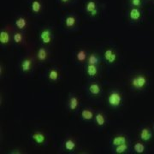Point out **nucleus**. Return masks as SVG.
<instances>
[{"label":"nucleus","mask_w":154,"mask_h":154,"mask_svg":"<svg viewBox=\"0 0 154 154\" xmlns=\"http://www.w3.org/2000/svg\"><path fill=\"white\" fill-rule=\"evenodd\" d=\"M122 102V96L117 91L111 92L108 96V103L113 108H117L121 105Z\"/></svg>","instance_id":"nucleus-1"},{"label":"nucleus","mask_w":154,"mask_h":154,"mask_svg":"<svg viewBox=\"0 0 154 154\" xmlns=\"http://www.w3.org/2000/svg\"><path fill=\"white\" fill-rule=\"evenodd\" d=\"M147 84V79L144 75H139L137 76L134 77L131 81V86L133 88L136 90H140L144 88Z\"/></svg>","instance_id":"nucleus-2"},{"label":"nucleus","mask_w":154,"mask_h":154,"mask_svg":"<svg viewBox=\"0 0 154 154\" xmlns=\"http://www.w3.org/2000/svg\"><path fill=\"white\" fill-rule=\"evenodd\" d=\"M39 38L41 39L43 44H50L51 42V29H49V28L44 29L39 34Z\"/></svg>","instance_id":"nucleus-3"},{"label":"nucleus","mask_w":154,"mask_h":154,"mask_svg":"<svg viewBox=\"0 0 154 154\" xmlns=\"http://www.w3.org/2000/svg\"><path fill=\"white\" fill-rule=\"evenodd\" d=\"M86 11L88 13H90V15L92 17H95L98 14V9H97V5L94 0H89L88 3L86 4Z\"/></svg>","instance_id":"nucleus-4"},{"label":"nucleus","mask_w":154,"mask_h":154,"mask_svg":"<svg viewBox=\"0 0 154 154\" xmlns=\"http://www.w3.org/2000/svg\"><path fill=\"white\" fill-rule=\"evenodd\" d=\"M105 59L109 63H113L116 61V58H117V56L116 54V52L112 49H107L105 51Z\"/></svg>","instance_id":"nucleus-5"},{"label":"nucleus","mask_w":154,"mask_h":154,"mask_svg":"<svg viewBox=\"0 0 154 154\" xmlns=\"http://www.w3.org/2000/svg\"><path fill=\"white\" fill-rule=\"evenodd\" d=\"M140 138L141 140L143 141H149L152 138V131L147 128H144L140 130Z\"/></svg>","instance_id":"nucleus-6"},{"label":"nucleus","mask_w":154,"mask_h":154,"mask_svg":"<svg viewBox=\"0 0 154 154\" xmlns=\"http://www.w3.org/2000/svg\"><path fill=\"white\" fill-rule=\"evenodd\" d=\"M129 18L134 21V22H137L140 19L141 17V12L139 10V8H132L130 11H129Z\"/></svg>","instance_id":"nucleus-7"},{"label":"nucleus","mask_w":154,"mask_h":154,"mask_svg":"<svg viewBox=\"0 0 154 154\" xmlns=\"http://www.w3.org/2000/svg\"><path fill=\"white\" fill-rule=\"evenodd\" d=\"M32 139L37 144H43L45 140V136L42 133L35 132L32 134Z\"/></svg>","instance_id":"nucleus-8"},{"label":"nucleus","mask_w":154,"mask_h":154,"mask_svg":"<svg viewBox=\"0 0 154 154\" xmlns=\"http://www.w3.org/2000/svg\"><path fill=\"white\" fill-rule=\"evenodd\" d=\"M124 143H127V138L124 135H117L112 140V145L114 146H119V145Z\"/></svg>","instance_id":"nucleus-9"},{"label":"nucleus","mask_w":154,"mask_h":154,"mask_svg":"<svg viewBox=\"0 0 154 154\" xmlns=\"http://www.w3.org/2000/svg\"><path fill=\"white\" fill-rule=\"evenodd\" d=\"M16 26L18 29L20 30H23L25 29L27 27V20L24 18V17H18L17 20H16Z\"/></svg>","instance_id":"nucleus-10"},{"label":"nucleus","mask_w":154,"mask_h":154,"mask_svg":"<svg viewBox=\"0 0 154 154\" xmlns=\"http://www.w3.org/2000/svg\"><path fill=\"white\" fill-rule=\"evenodd\" d=\"M10 41V34L5 30H2L0 32V43L2 45H6Z\"/></svg>","instance_id":"nucleus-11"},{"label":"nucleus","mask_w":154,"mask_h":154,"mask_svg":"<svg viewBox=\"0 0 154 154\" xmlns=\"http://www.w3.org/2000/svg\"><path fill=\"white\" fill-rule=\"evenodd\" d=\"M98 73V68L97 65H94V64H88L87 66V74L89 76L94 77Z\"/></svg>","instance_id":"nucleus-12"},{"label":"nucleus","mask_w":154,"mask_h":154,"mask_svg":"<svg viewBox=\"0 0 154 154\" xmlns=\"http://www.w3.org/2000/svg\"><path fill=\"white\" fill-rule=\"evenodd\" d=\"M22 69L23 72H28L32 67V60L29 58H26L22 62Z\"/></svg>","instance_id":"nucleus-13"},{"label":"nucleus","mask_w":154,"mask_h":154,"mask_svg":"<svg viewBox=\"0 0 154 154\" xmlns=\"http://www.w3.org/2000/svg\"><path fill=\"white\" fill-rule=\"evenodd\" d=\"M89 92L93 95H99L101 92V88L99 87V84L97 83H93L89 86Z\"/></svg>","instance_id":"nucleus-14"},{"label":"nucleus","mask_w":154,"mask_h":154,"mask_svg":"<svg viewBox=\"0 0 154 154\" xmlns=\"http://www.w3.org/2000/svg\"><path fill=\"white\" fill-rule=\"evenodd\" d=\"M41 8H42V5L40 4V2L38 0H33L31 4V9H32V11L35 14H38L41 11Z\"/></svg>","instance_id":"nucleus-15"},{"label":"nucleus","mask_w":154,"mask_h":154,"mask_svg":"<svg viewBox=\"0 0 154 154\" xmlns=\"http://www.w3.org/2000/svg\"><path fill=\"white\" fill-rule=\"evenodd\" d=\"M128 144L124 143V144H122V145H119V146H115L114 152H115V153L116 154H122V153H125L127 151H128Z\"/></svg>","instance_id":"nucleus-16"},{"label":"nucleus","mask_w":154,"mask_h":154,"mask_svg":"<svg viewBox=\"0 0 154 154\" xmlns=\"http://www.w3.org/2000/svg\"><path fill=\"white\" fill-rule=\"evenodd\" d=\"M82 117L84 120H92L94 118V113L92 112V110H88V109H84L82 111Z\"/></svg>","instance_id":"nucleus-17"},{"label":"nucleus","mask_w":154,"mask_h":154,"mask_svg":"<svg viewBox=\"0 0 154 154\" xmlns=\"http://www.w3.org/2000/svg\"><path fill=\"white\" fill-rule=\"evenodd\" d=\"M69 109L71 110H75L78 108V105H79V100L77 99V97L75 96H73L69 99Z\"/></svg>","instance_id":"nucleus-18"},{"label":"nucleus","mask_w":154,"mask_h":154,"mask_svg":"<svg viewBox=\"0 0 154 154\" xmlns=\"http://www.w3.org/2000/svg\"><path fill=\"white\" fill-rule=\"evenodd\" d=\"M47 51H46V50L43 48V47H41V48H39L38 51V52H37V57H38V59L39 61H45L46 58H47Z\"/></svg>","instance_id":"nucleus-19"},{"label":"nucleus","mask_w":154,"mask_h":154,"mask_svg":"<svg viewBox=\"0 0 154 154\" xmlns=\"http://www.w3.org/2000/svg\"><path fill=\"white\" fill-rule=\"evenodd\" d=\"M75 22H76V19L73 16H69L65 18V26L68 28H73L75 25Z\"/></svg>","instance_id":"nucleus-20"},{"label":"nucleus","mask_w":154,"mask_h":154,"mask_svg":"<svg viewBox=\"0 0 154 154\" xmlns=\"http://www.w3.org/2000/svg\"><path fill=\"white\" fill-rule=\"evenodd\" d=\"M75 142L71 140V139H69V140H67L66 141L64 142V146H65V149H66L67 151H69V152H72V151H74L75 148Z\"/></svg>","instance_id":"nucleus-21"},{"label":"nucleus","mask_w":154,"mask_h":154,"mask_svg":"<svg viewBox=\"0 0 154 154\" xmlns=\"http://www.w3.org/2000/svg\"><path fill=\"white\" fill-rule=\"evenodd\" d=\"M95 122H97V124L99 126H103L105 125V116L103 115L102 113H98L97 115L95 116Z\"/></svg>","instance_id":"nucleus-22"},{"label":"nucleus","mask_w":154,"mask_h":154,"mask_svg":"<svg viewBox=\"0 0 154 154\" xmlns=\"http://www.w3.org/2000/svg\"><path fill=\"white\" fill-rule=\"evenodd\" d=\"M134 152L136 153L141 154L145 152L146 146H144V144L140 143V142H137V143L134 144Z\"/></svg>","instance_id":"nucleus-23"},{"label":"nucleus","mask_w":154,"mask_h":154,"mask_svg":"<svg viewBox=\"0 0 154 154\" xmlns=\"http://www.w3.org/2000/svg\"><path fill=\"white\" fill-rule=\"evenodd\" d=\"M48 77H49L50 81L56 82V81L58 79V77H59V73H58V71H57V69H51V70L49 72Z\"/></svg>","instance_id":"nucleus-24"},{"label":"nucleus","mask_w":154,"mask_h":154,"mask_svg":"<svg viewBox=\"0 0 154 154\" xmlns=\"http://www.w3.org/2000/svg\"><path fill=\"white\" fill-rule=\"evenodd\" d=\"M88 64H94V65H98L99 63V57L95 54H91L88 57Z\"/></svg>","instance_id":"nucleus-25"},{"label":"nucleus","mask_w":154,"mask_h":154,"mask_svg":"<svg viewBox=\"0 0 154 154\" xmlns=\"http://www.w3.org/2000/svg\"><path fill=\"white\" fill-rule=\"evenodd\" d=\"M76 57H77V60L80 61V62H83V61H85V59L87 58V53H86V51H83V50L79 51L77 52Z\"/></svg>","instance_id":"nucleus-26"},{"label":"nucleus","mask_w":154,"mask_h":154,"mask_svg":"<svg viewBox=\"0 0 154 154\" xmlns=\"http://www.w3.org/2000/svg\"><path fill=\"white\" fill-rule=\"evenodd\" d=\"M22 39H23V36H22V33H14V35H13V40L17 43V44H19V43H21L22 41Z\"/></svg>","instance_id":"nucleus-27"},{"label":"nucleus","mask_w":154,"mask_h":154,"mask_svg":"<svg viewBox=\"0 0 154 154\" xmlns=\"http://www.w3.org/2000/svg\"><path fill=\"white\" fill-rule=\"evenodd\" d=\"M130 5L134 8H140L142 5V0H129Z\"/></svg>","instance_id":"nucleus-28"},{"label":"nucleus","mask_w":154,"mask_h":154,"mask_svg":"<svg viewBox=\"0 0 154 154\" xmlns=\"http://www.w3.org/2000/svg\"><path fill=\"white\" fill-rule=\"evenodd\" d=\"M60 1L62 3H63V4H67V3H69L70 0H60Z\"/></svg>","instance_id":"nucleus-29"}]
</instances>
